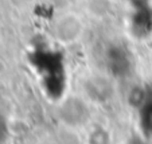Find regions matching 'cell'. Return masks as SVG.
I'll use <instances>...</instances> for the list:
<instances>
[{
  "instance_id": "cell-1",
  "label": "cell",
  "mask_w": 152,
  "mask_h": 144,
  "mask_svg": "<svg viewBox=\"0 0 152 144\" xmlns=\"http://www.w3.org/2000/svg\"><path fill=\"white\" fill-rule=\"evenodd\" d=\"M6 137V128H4L3 120H0V141H3Z\"/></svg>"
}]
</instances>
